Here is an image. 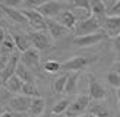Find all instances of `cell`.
Here are the masks:
<instances>
[{
    "mask_svg": "<svg viewBox=\"0 0 120 117\" xmlns=\"http://www.w3.org/2000/svg\"><path fill=\"white\" fill-rule=\"evenodd\" d=\"M97 62V57L94 56H75L70 60L62 63L60 70H64L66 73H72V72H81L85 67H88L89 64H92Z\"/></svg>",
    "mask_w": 120,
    "mask_h": 117,
    "instance_id": "obj_1",
    "label": "cell"
},
{
    "mask_svg": "<svg viewBox=\"0 0 120 117\" xmlns=\"http://www.w3.org/2000/svg\"><path fill=\"white\" fill-rule=\"evenodd\" d=\"M26 35H28L29 43H31V47H34L40 53L50 50L51 41H50V35L47 31H32V32H28Z\"/></svg>",
    "mask_w": 120,
    "mask_h": 117,
    "instance_id": "obj_2",
    "label": "cell"
},
{
    "mask_svg": "<svg viewBox=\"0 0 120 117\" xmlns=\"http://www.w3.org/2000/svg\"><path fill=\"white\" fill-rule=\"evenodd\" d=\"M21 12L25 16L28 25L34 28V31H47V19L35 9H22Z\"/></svg>",
    "mask_w": 120,
    "mask_h": 117,
    "instance_id": "obj_3",
    "label": "cell"
},
{
    "mask_svg": "<svg viewBox=\"0 0 120 117\" xmlns=\"http://www.w3.org/2000/svg\"><path fill=\"white\" fill-rule=\"evenodd\" d=\"M89 97L88 95H79L76 97L73 101H70L68 110H66V116L68 117H81L85 114V111L89 105Z\"/></svg>",
    "mask_w": 120,
    "mask_h": 117,
    "instance_id": "obj_4",
    "label": "cell"
},
{
    "mask_svg": "<svg viewBox=\"0 0 120 117\" xmlns=\"http://www.w3.org/2000/svg\"><path fill=\"white\" fill-rule=\"evenodd\" d=\"M35 10L43 15L45 19H54V18H57L64 10V3L57 2V0H50V2L44 3L43 6H40V7L35 9Z\"/></svg>",
    "mask_w": 120,
    "mask_h": 117,
    "instance_id": "obj_5",
    "label": "cell"
},
{
    "mask_svg": "<svg viewBox=\"0 0 120 117\" xmlns=\"http://www.w3.org/2000/svg\"><path fill=\"white\" fill-rule=\"evenodd\" d=\"M101 29V25H100V22L97 18H88V19L85 21H81V22H78L76 23V26H75V34L78 35V37H83V35H89V34H95V32H98Z\"/></svg>",
    "mask_w": 120,
    "mask_h": 117,
    "instance_id": "obj_6",
    "label": "cell"
},
{
    "mask_svg": "<svg viewBox=\"0 0 120 117\" xmlns=\"http://www.w3.org/2000/svg\"><path fill=\"white\" fill-rule=\"evenodd\" d=\"M40 58H41L40 51L35 50L34 47H29L26 51L21 53V60H19V62H21L22 64H25L29 70L37 72V70L40 69Z\"/></svg>",
    "mask_w": 120,
    "mask_h": 117,
    "instance_id": "obj_7",
    "label": "cell"
},
{
    "mask_svg": "<svg viewBox=\"0 0 120 117\" xmlns=\"http://www.w3.org/2000/svg\"><path fill=\"white\" fill-rule=\"evenodd\" d=\"M107 95L105 88L94 75H88V97L89 99H104Z\"/></svg>",
    "mask_w": 120,
    "mask_h": 117,
    "instance_id": "obj_8",
    "label": "cell"
},
{
    "mask_svg": "<svg viewBox=\"0 0 120 117\" xmlns=\"http://www.w3.org/2000/svg\"><path fill=\"white\" fill-rule=\"evenodd\" d=\"M107 37V34L103 31H98L95 34H89V35H83V37H76L73 40V45L85 48V47H92L95 44H100L101 41Z\"/></svg>",
    "mask_w": 120,
    "mask_h": 117,
    "instance_id": "obj_9",
    "label": "cell"
},
{
    "mask_svg": "<svg viewBox=\"0 0 120 117\" xmlns=\"http://www.w3.org/2000/svg\"><path fill=\"white\" fill-rule=\"evenodd\" d=\"M19 60H21V53L19 51H15L13 54L9 57L8 63H6L4 66H3V69L0 70V79H2V84H3L6 79H9L10 76L15 75L16 66H18V63H19Z\"/></svg>",
    "mask_w": 120,
    "mask_h": 117,
    "instance_id": "obj_10",
    "label": "cell"
},
{
    "mask_svg": "<svg viewBox=\"0 0 120 117\" xmlns=\"http://www.w3.org/2000/svg\"><path fill=\"white\" fill-rule=\"evenodd\" d=\"M29 104H31V98L25 97V95H15L13 98H10L8 101L9 108L13 111V113H26L29 108Z\"/></svg>",
    "mask_w": 120,
    "mask_h": 117,
    "instance_id": "obj_11",
    "label": "cell"
},
{
    "mask_svg": "<svg viewBox=\"0 0 120 117\" xmlns=\"http://www.w3.org/2000/svg\"><path fill=\"white\" fill-rule=\"evenodd\" d=\"M86 111L95 117H110L109 105L104 102V99H91Z\"/></svg>",
    "mask_w": 120,
    "mask_h": 117,
    "instance_id": "obj_12",
    "label": "cell"
},
{
    "mask_svg": "<svg viewBox=\"0 0 120 117\" xmlns=\"http://www.w3.org/2000/svg\"><path fill=\"white\" fill-rule=\"evenodd\" d=\"M101 26L105 29V34L114 38L116 35H120V18L117 16H105L101 22Z\"/></svg>",
    "mask_w": 120,
    "mask_h": 117,
    "instance_id": "obj_13",
    "label": "cell"
},
{
    "mask_svg": "<svg viewBox=\"0 0 120 117\" xmlns=\"http://www.w3.org/2000/svg\"><path fill=\"white\" fill-rule=\"evenodd\" d=\"M47 32H49V35L51 38L59 40V38L64 37L69 31L63 25H60L56 19H47Z\"/></svg>",
    "mask_w": 120,
    "mask_h": 117,
    "instance_id": "obj_14",
    "label": "cell"
},
{
    "mask_svg": "<svg viewBox=\"0 0 120 117\" xmlns=\"http://www.w3.org/2000/svg\"><path fill=\"white\" fill-rule=\"evenodd\" d=\"M89 6H91V15L94 18H97L100 25L104 21V18L107 16V7L103 3V0H89Z\"/></svg>",
    "mask_w": 120,
    "mask_h": 117,
    "instance_id": "obj_15",
    "label": "cell"
},
{
    "mask_svg": "<svg viewBox=\"0 0 120 117\" xmlns=\"http://www.w3.org/2000/svg\"><path fill=\"white\" fill-rule=\"evenodd\" d=\"M57 22L60 23V25H63L66 29H68V31H72V29H75L76 23H78L75 15L72 13V10H63L62 13L57 16Z\"/></svg>",
    "mask_w": 120,
    "mask_h": 117,
    "instance_id": "obj_16",
    "label": "cell"
},
{
    "mask_svg": "<svg viewBox=\"0 0 120 117\" xmlns=\"http://www.w3.org/2000/svg\"><path fill=\"white\" fill-rule=\"evenodd\" d=\"M10 37H12V40H13V43H15L16 50L19 51V53L26 51L29 47H31V43H29L26 34H22V32H12Z\"/></svg>",
    "mask_w": 120,
    "mask_h": 117,
    "instance_id": "obj_17",
    "label": "cell"
},
{
    "mask_svg": "<svg viewBox=\"0 0 120 117\" xmlns=\"http://www.w3.org/2000/svg\"><path fill=\"white\" fill-rule=\"evenodd\" d=\"M45 110V99L43 97H37V98H31V104H29L28 113L32 117H40Z\"/></svg>",
    "mask_w": 120,
    "mask_h": 117,
    "instance_id": "obj_18",
    "label": "cell"
},
{
    "mask_svg": "<svg viewBox=\"0 0 120 117\" xmlns=\"http://www.w3.org/2000/svg\"><path fill=\"white\" fill-rule=\"evenodd\" d=\"M15 75L23 82V84H28V82H35V75H34V72H32V70H29L25 64H22L21 62L18 63V66H16Z\"/></svg>",
    "mask_w": 120,
    "mask_h": 117,
    "instance_id": "obj_19",
    "label": "cell"
},
{
    "mask_svg": "<svg viewBox=\"0 0 120 117\" xmlns=\"http://www.w3.org/2000/svg\"><path fill=\"white\" fill-rule=\"evenodd\" d=\"M0 12H3L4 15H8L15 23H28L26 19H25V16L22 15V12L21 10H16L15 7H8V6L0 4Z\"/></svg>",
    "mask_w": 120,
    "mask_h": 117,
    "instance_id": "obj_20",
    "label": "cell"
},
{
    "mask_svg": "<svg viewBox=\"0 0 120 117\" xmlns=\"http://www.w3.org/2000/svg\"><path fill=\"white\" fill-rule=\"evenodd\" d=\"M3 86L6 88V91L10 92V94H19L22 91V86H23V82L18 78L16 75L10 76L9 79H6L3 82Z\"/></svg>",
    "mask_w": 120,
    "mask_h": 117,
    "instance_id": "obj_21",
    "label": "cell"
},
{
    "mask_svg": "<svg viewBox=\"0 0 120 117\" xmlns=\"http://www.w3.org/2000/svg\"><path fill=\"white\" fill-rule=\"evenodd\" d=\"M78 79H79V72L68 73V80H66V86H64V94H73L76 91Z\"/></svg>",
    "mask_w": 120,
    "mask_h": 117,
    "instance_id": "obj_22",
    "label": "cell"
},
{
    "mask_svg": "<svg viewBox=\"0 0 120 117\" xmlns=\"http://www.w3.org/2000/svg\"><path fill=\"white\" fill-rule=\"evenodd\" d=\"M21 94H22V95H25V97H29V98L41 97L38 88H37V85H35V82H28V84H23Z\"/></svg>",
    "mask_w": 120,
    "mask_h": 117,
    "instance_id": "obj_23",
    "label": "cell"
},
{
    "mask_svg": "<svg viewBox=\"0 0 120 117\" xmlns=\"http://www.w3.org/2000/svg\"><path fill=\"white\" fill-rule=\"evenodd\" d=\"M69 104H70V99H69V98H63V99H60V101H57L54 105H53V108H51V114L60 116V114L66 113V110H68Z\"/></svg>",
    "mask_w": 120,
    "mask_h": 117,
    "instance_id": "obj_24",
    "label": "cell"
},
{
    "mask_svg": "<svg viewBox=\"0 0 120 117\" xmlns=\"http://www.w3.org/2000/svg\"><path fill=\"white\" fill-rule=\"evenodd\" d=\"M66 80H68V73H64V75H62V76H59V78L54 80V84H53V88H54L56 94H63V92H64Z\"/></svg>",
    "mask_w": 120,
    "mask_h": 117,
    "instance_id": "obj_25",
    "label": "cell"
},
{
    "mask_svg": "<svg viewBox=\"0 0 120 117\" xmlns=\"http://www.w3.org/2000/svg\"><path fill=\"white\" fill-rule=\"evenodd\" d=\"M60 67H62V63H59L57 60H47L43 66L47 73H57L60 72Z\"/></svg>",
    "mask_w": 120,
    "mask_h": 117,
    "instance_id": "obj_26",
    "label": "cell"
},
{
    "mask_svg": "<svg viewBox=\"0 0 120 117\" xmlns=\"http://www.w3.org/2000/svg\"><path fill=\"white\" fill-rule=\"evenodd\" d=\"M72 13L75 15V18H76V21H78V22L85 21V19H88V18H91V16H92V15H91V12L83 10V9H73V10H72Z\"/></svg>",
    "mask_w": 120,
    "mask_h": 117,
    "instance_id": "obj_27",
    "label": "cell"
},
{
    "mask_svg": "<svg viewBox=\"0 0 120 117\" xmlns=\"http://www.w3.org/2000/svg\"><path fill=\"white\" fill-rule=\"evenodd\" d=\"M107 82H109L113 88H116V89L120 88V76L116 72H110L109 75H107Z\"/></svg>",
    "mask_w": 120,
    "mask_h": 117,
    "instance_id": "obj_28",
    "label": "cell"
},
{
    "mask_svg": "<svg viewBox=\"0 0 120 117\" xmlns=\"http://www.w3.org/2000/svg\"><path fill=\"white\" fill-rule=\"evenodd\" d=\"M70 3H72V6H73V9H83V10L91 12L89 0H72Z\"/></svg>",
    "mask_w": 120,
    "mask_h": 117,
    "instance_id": "obj_29",
    "label": "cell"
},
{
    "mask_svg": "<svg viewBox=\"0 0 120 117\" xmlns=\"http://www.w3.org/2000/svg\"><path fill=\"white\" fill-rule=\"evenodd\" d=\"M107 16H117V18H120V0L114 2L109 9H107Z\"/></svg>",
    "mask_w": 120,
    "mask_h": 117,
    "instance_id": "obj_30",
    "label": "cell"
},
{
    "mask_svg": "<svg viewBox=\"0 0 120 117\" xmlns=\"http://www.w3.org/2000/svg\"><path fill=\"white\" fill-rule=\"evenodd\" d=\"M50 2V0H26V4L29 6L31 9H38L40 6H43L44 3Z\"/></svg>",
    "mask_w": 120,
    "mask_h": 117,
    "instance_id": "obj_31",
    "label": "cell"
},
{
    "mask_svg": "<svg viewBox=\"0 0 120 117\" xmlns=\"http://www.w3.org/2000/svg\"><path fill=\"white\" fill-rule=\"evenodd\" d=\"M21 2H22V0H2V2H0V4L8 6V7H16V6L19 4Z\"/></svg>",
    "mask_w": 120,
    "mask_h": 117,
    "instance_id": "obj_32",
    "label": "cell"
},
{
    "mask_svg": "<svg viewBox=\"0 0 120 117\" xmlns=\"http://www.w3.org/2000/svg\"><path fill=\"white\" fill-rule=\"evenodd\" d=\"M113 45H114V48L117 50V53L120 54V35H116V37L113 38Z\"/></svg>",
    "mask_w": 120,
    "mask_h": 117,
    "instance_id": "obj_33",
    "label": "cell"
},
{
    "mask_svg": "<svg viewBox=\"0 0 120 117\" xmlns=\"http://www.w3.org/2000/svg\"><path fill=\"white\" fill-rule=\"evenodd\" d=\"M6 35H8V34H6V31H4V29H3L2 26H0V45H2V43H3V41H4V38H6Z\"/></svg>",
    "mask_w": 120,
    "mask_h": 117,
    "instance_id": "obj_34",
    "label": "cell"
},
{
    "mask_svg": "<svg viewBox=\"0 0 120 117\" xmlns=\"http://www.w3.org/2000/svg\"><path fill=\"white\" fill-rule=\"evenodd\" d=\"M0 117H15V116H13V113H12V111L6 110V111H4V113H3L2 116H0Z\"/></svg>",
    "mask_w": 120,
    "mask_h": 117,
    "instance_id": "obj_35",
    "label": "cell"
},
{
    "mask_svg": "<svg viewBox=\"0 0 120 117\" xmlns=\"http://www.w3.org/2000/svg\"><path fill=\"white\" fill-rule=\"evenodd\" d=\"M114 72L120 76V62H117V63H114Z\"/></svg>",
    "mask_w": 120,
    "mask_h": 117,
    "instance_id": "obj_36",
    "label": "cell"
},
{
    "mask_svg": "<svg viewBox=\"0 0 120 117\" xmlns=\"http://www.w3.org/2000/svg\"><path fill=\"white\" fill-rule=\"evenodd\" d=\"M103 3L105 4V7H107V9H109V7H110V6H111L113 3H114V0H103Z\"/></svg>",
    "mask_w": 120,
    "mask_h": 117,
    "instance_id": "obj_37",
    "label": "cell"
},
{
    "mask_svg": "<svg viewBox=\"0 0 120 117\" xmlns=\"http://www.w3.org/2000/svg\"><path fill=\"white\" fill-rule=\"evenodd\" d=\"M116 95H117V102H119V107H120V88L116 89Z\"/></svg>",
    "mask_w": 120,
    "mask_h": 117,
    "instance_id": "obj_38",
    "label": "cell"
},
{
    "mask_svg": "<svg viewBox=\"0 0 120 117\" xmlns=\"http://www.w3.org/2000/svg\"><path fill=\"white\" fill-rule=\"evenodd\" d=\"M4 111H6V108L3 107V105H0V116H2V114L4 113Z\"/></svg>",
    "mask_w": 120,
    "mask_h": 117,
    "instance_id": "obj_39",
    "label": "cell"
},
{
    "mask_svg": "<svg viewBox=\"0 0 120 117\" xmlns=\"http://www.w3.org/2000/svg\"><path fill=\"white\" fill-rule=\"evenodd\" d=\"M81 117H95V116H92V114H89V113H86V114H83V116H81Z\"/></svg>",
    "mask_w": 120,
    "mask_h": 117,
    "instance_id": "obj_40",
    "label": "cell"
},
{
    "mask_svg": "<svg viewBox=\"0 0 120 117\" xmlns=\"http://www.w3.org/2000/svg\"><path fill=\"white\" fill-rule=\"evenodd\" d=\"M57 2H68V0H57ZM70 2H72V0H70Z\"/></svg>",
    "mask_w": 120,
    "mask_h": 117,
    "instance_id": "obj_41",
    "label": "cell"
},
{
    "mask_svg": "<svg viewBox=\"0 0 120 117\" xmlns=\"http://www.w3.org/2000/svg\"><path fill=\"white\" fill-rule=\"evenodd\" d=\"M119 62H120V54H119Z\"/></svg>",
    "mask_w": 120,
    "mask_h": 117,
    "instance_id": "obj_42",
    "label": "cell"
},
{
    "mask_svg": "<svg viewBox=\"0 0 120 117\" xmlns=\"http://www.w3.org/2000/svg\"><path fill=\"white\" fill-rule=\"evenodd\" d=\"M0 84H2V79H0Z\"/></svg>",
    "mask_w": 120,
    "mask_h": 117,
    "instance_id": "obj_43",
    "label": "cell"
},
{
    "mask_svg": "<svg viewBox=\"0 0 120 117\" xmlns=\"http://www.w3.org/2000/svg\"><path fill=\"white\" fill-rule=\"evenodd\" d=\"M64 117H68V116H64Z\"/></svg>",
    "mask_w": 120,
    "mask_h": 117,
    "instance_id": "obj_44",
    "label": "cell"
},
{
    "mask_svg": "<svg viewBox=\"0 0 120 117\" xmlns=\"http://www.w3.org/2000/svg\"><path fill=\"white\" fill-rule=\"evenodd\" d=\"M0 2H2V0H0Z\"/></svg>",
    "mask_w": 120,
    "mask_h": 117,
    "instance_id": "obj_45",
    "label": "cell"
}]
</instances>
